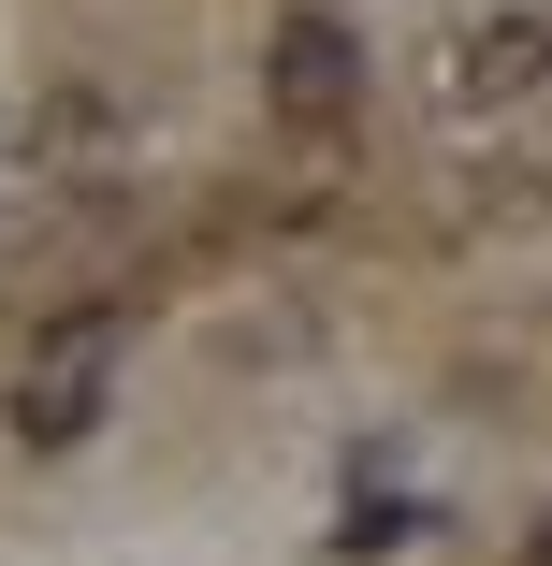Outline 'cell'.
<instances>
[{
  "label": "cell",
  "mask_w": 552,
  "mask_h": 566,
  "mask_svg": "<svg viewBox=\"0 0 552 566\" xmlns=\"http://www.w3.org/2000/svg\"><path fill=\"white\" fill-rule=\"evenodd\" d=\"M523 566H552V523H538V537H523Z\"/></svg>",
  "instance_id": "4"
},
{
  "label": "cell",
  "mask_w": 552,
  "mask_h": 566,
  "mask_svg": "<svg viewBox=\"0 0 552 566\" xmlns=\"http://www.w3.org/2000/svg\"><path fill=\"white\" fill-rule=\"evenodd\" d=\"M552 87V30L538 15H480V30H451V102L480 117V102H538Z\"/></svg>",
  "instance_id": "3"
},
{
  "label": "cell",
  "mask_w": 552,
  "mask_h": 566,
  "mask_svg": "<svg viewBox=\"0 0 552 566\" xmlns=\"http://www.w3.org/2000/svg\"><path fill=\"white\" fill-rule=\"evenodd\" d=\"M102 392H117V319L87 305V319H59L44 349L15 364V392H0V407H15L30 450H87V436H102Z\"/></svg>",
  "instance_id": "1"
},
{
  "label": "cell",
  "mask_w": 552,
  "mask_h": 566,
  "mask_svg": "<svg viewBox=\"0 0 552 566\" xmlns=\"http://www.w3.org/2000/svg\"><path fill=\"white\" fill-rule=\"evenodd\" d=\"M262 102H277L291 132H350V117H364V44H350L335 15H291V30L262 44Z\"/></svg>",
  "instance_id": "2"
}]
</instances>
